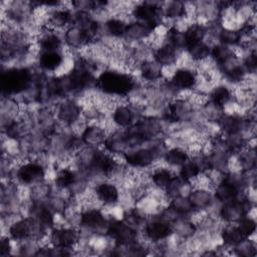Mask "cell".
Masks as SVG:
<instances>
[{
  "label": "cell",
  "instance_id": "23",
  "mask_svg": "<svg viewBox=\"0 0 257 257\" xmlns=\"http://www.w3.org/2000/svg\"><path fill=\"white\" fill-rule=\"evenodd\" d=\"M37 64L43 72H56L64 64L62 51H41L37 56Z\"/></svg>",
  "mask_w": 257,
  "mask_h": 257
},
{
  "label": "cell",
  "instance_id": "7",
  "mask_svg": "<svg viewBox=\"0 0 257 257\" xmlns=\"http://www.w3.org/2000/svg\"><path fill=\"white\" fill-rule=\"evenodd\" d=\"M45 168L41 163L26 161L17 167L15 177L20 185L32 187L45 180Z\"/></svg>",
  "mask_w": 257,
  "mask_h": 257
},
{
  "label": "cell",
  "instance_id": "31",
  "mask_svg": "<svg viewBox=\"0 0 257 257\" xmlns=\"http://www.w3.org/2000/svg\"><path fill=\"white\" fill-rule=\"evenodd\" d=\"M185 52L187 53V56L194 62V63H201L205 60H207L210 57L211 54V45L206 41L197 42L194 44L189 45Z\"/></svg>",
  "mask_w": 257,
  "mask_h": 257
},
{
  "label": "cell",
  "instance_id": "1",
  "mask_svg": "<svg viewBox=\"0 0 257 257\" xmlns=\"http://www.w3.org/2000/svg\"><path fill=\"white\" fill-rule=\"evenodd\" d=\"M95 87L106 96L120 98L136 90L137 80L128 72L107 68L96 76Z\"/></svg>",
  "mask_w": 257,
  "mask_h": 257
},
{
  "label": "cell",
  "instance_id": "28",
  "mask_svg": "<svg viewBox=\"0 0 257 257\" xmlns=\"http://www.w3.org/2000/svg\"><path fill=\"white\" fill-rule=\"evenodd\" d=\"M128 22L130 21L121 16H112L107 18L103 23L105 35L115 39H124Z\"/></svg>",
  "mask_w": 257,
  "mask_h": 257
},
{
  "label": "cell",
  "instance_id": "11",
  "mask_svg": "<svg viewBox=\"0 0 257 257\" xmlns=\"http://www.w3.org/2000/svg\"><path fill=\"white\" fill-rule=\"evenodd\" d=\"M143 233L145 239L151 242H162L167 240L173 235L172 224L162 218L158 217L148 218L143 226Z\"/></svg>",
  "mask_w": 257,
  "mask_h": 257
},
{
  "label": "cell",
  "instance_id": "16",
  "mask_svg": "<svg viewBox=\"0 0 257 257\" xmlns=\"http://www.w3.org/2000/svg\"><path fill=\"white\" fill-rule=\"evenodd\" d=\"M93 195L97 202L104 207H114L120 200V190L109 180L100 182L93 188Z\"/></svg>",
  "mask_w": 257,
  "mask_h": 257
},
{
  "label": "cell",
  "instance_id": "21",
  "mask_svg": "<svg viewBox=\"0 0 257 257\" xmlns=\"http://www.w3.org/2000/svg\"><path fill=\"white\" fill-rule=\"evenodd\" d=\"M63 37L56 30L42 27L37 39V46L41 51H62Z\"/></svg>",
  "mask_w": 257,
  "mask_h": 257
},
{
  "label": "cell",
  "instance_id": "3",
  "mask_svg": "<svg viewBox=\"0 0 257 257\" xmlns=\"http://www.w3.org/2000/svg\"><path fill=\"white\" fill-rule=\"evenodd\" d=\"M254 208V201L250 196L243 195L233 201L221 204L218 214L225 223L234 224L243 217L249 215Z\"/></svg>",
  "mask_w": 257,
  "mask_h": 257
},
{
  "label": "cell",
  "instance_id": "36",
  "mask_svg": "<svg viewBox=\"0 0 257 257\" xmlns=\"http://www.w3.org/2000/svg\"><path fill=\"white\" fill-rule=\"evenodd\" d=\"M238 228L239 232L243 238H251L255 235L256 232V221L254 217H251L250 214L240 219L238 222L234 223Z\"/></svg>",
  "mask_w": 257,
  "mask_h": 257
},
{
  "label": "cell",
  "instance_id": "26",
  "mask_svg": "<svg viewBox=\"0 0 257 257\" xmlns=\"http://www.w3.org/2000/svg\"><path fill=\"white\" fill-rule=\"evenodd\" d=\"M190 159V154L187 149L182 146H174L166 150L163 156V162L166 166L173 168H180Z\"/></svg>",
  "mask_w": 257,
  "mask_h": 257
},
{
  "label": "cell",
  "instance_id": "20",
  "mask_svg": "<svg viewBox=\"0 0 257 257\" xmlns=\"http://www.w3.org/2000/svg\"><path fill=\"white\" fill-rule=\"evenodd\" d=\"M156 29L157 28L152 25L137 20H132L128 22L124 39L137 44L143 43L152 37Z\"/></svg>",
  "mask_w": 257,
  "mask_h": 257
},
{
  "label": "cell",
  "instance_id": "17",
  "mask_svg": "<svg viewBox=\"0 0 257 257\" xmlns=\"http://www.w3.org/2000/svg\"><path fill=\"white\" fill-rule=\"evenodd\" d=\"M137 106L130 103H118L111 110V121L118 128H127L141 116L138 115Z\"/></svg>",
  "mask_w": 257,
  "mask_h": 257
},
{
  "label": "cell",
  "instance_id": "30",
  "mask_svg": "<svg viewBox=\"0 0 257 257\" xmlns=\"http://www.w3.org/2000/svg\"><path fill=\"white\" fill-rule=\"evenodd\" d=\"M236 162L238 163L239 170L245 173H251L256 167V152L255 148L249 144L239 151L236 155Z\"/></svg>",
  "mask_w": 257,
  "mask_h": 257
},
{
  "label": "cell",
  "instance_id": "10",
  "mask_svg": "<svg viewBox=\"0 0 257 257\" xmlns=\"http://www.w3.org/2000/svg\"><path fill=\"white\" fill-rule=\"evenodd\" d=\"M169 80L179 92L189 91L198 87L200 74L193 66L182 65L175 68Z\"/></svg>",
  "mask_w": 257,
  "mask_h": 257
},
{
  "label": "cell",
  "instance_id": "35",
  "mask_svg": "<svg viewBox=\"0 0 257 257\" xmlns=\"http://www.w3.org/2000/svg\"><path fill=\"white\" fill-rule=\"evenodd\" d=\"M168 205L180 216L190 217L195 212L187 195H180L169 200Z\"/></svg>",
  "mask_w": 257,
  "mask_h": 257
},
{
  "label": "cell",
  "instance_id": "6",
  "mask_svg": "<svg viewBox=\"0 0 257 257\" xmlns=\"http://www.w3.org/2000/svg\"><path fill=\"white\" fill-rule=\"evenodd\" d=\"M109 219L101 209L95 207H85L79 213L78 224L80 228L85 229L91 233H104L108 225Z\"/></svg>",
  "mask_w": 257,
  "mask_h": 257
},
{
  "label": "cell",
  "instance_id": "18",
  "mask_svg": "<svg viewBox=\"0 0 257 257\" xmlns=\"http://www.w3.org/2000/svg\"><path fill=\"white\" fill-rule=\"evenodd\" d=\"M187 196L195 212L207 211L216 203L213 191L209 188H191Z\"/></svg>",
  "mask_w": 257,
  "mask_h": 257
},
{
  "label": "cell",
  "instance_id": "33",
  "mask_svg": "<svg viewBox=\"0 0 257 257\" xmlns=\"http://www.w3.org/2000/svg\"><path fill=\"white\" fill-rule=\"evenodd\" d=\"M218 43L229 47H237L242 42V35L238 28H230L222 26L218 32Z\"/></svg>",
  "mask_w": 257,
  "mask_h": 257
},
{
  "label": "cell",
  "instance_id": "8",
  "mask_svg": "<svg viewBox=\"0 0 257 257\" xmlns=\"http://www.w3.org/2000/svg\"><path fill=\"white\" fill-rule=\"evenodd\" d=\"M162 3L158 2H139L133 6L132 15L134 20L149 24L158 28L162 25Z\"/></svg>",
  "mask_w": 257,
  "mask_h": 257
},
{
  "label": "cell",
  "instance_id": "27",
  "mask_svg": "<svg viewBox=\"0 0 257 257\" xmlns=\"http://www.w3.org/2000/svg\"><path fill=\"white\" fill-rule=\"evenodd\" d=\"M80 177V172L70 167H62L58 169L54 176V186L59 190L68 191Z\"/></svg>",
  "mask_w": 257,
  "mask_h": 257
},
{
  "label": "cell",
  "instance_id": "14",
  "mask_svg": "<svg viewBox=\"0 0 257 257\" xmlns=\"http://www.w3.org/2000/svg\"><path fill=\"white\" fill-rule=\"evenodd\" d=\"M108 134L100 122H90L84 125L79 137L84 147L98 149L104 146Z\"/></svg>",
  "mask_w": 257,
  "mask_h": 257
},
{
  "label": "cell",
  "instance_id": "12",
  "mask_svg": "<svg viewBox=\"0 0 257 257\" xmlns=\"http://www.w3.org/2000/svg\"><path fill=\"white\" fill-rule=\"evenodd\" d=\"M49 243L51 246L63 249V250H72L80 241L79 231L72 227H57L50 230L49 233Z\"/></svg>",
  "mask_w": 257,
  "mask_h": 257
},
{
  "label": "cell",
  "instance_id": "22",
  "mask_svg": "<svg viewBox=\"0 0 257 257\" xmlns=\"http://www.w3.org/2000/svg\"><path fill=\"white\" fill-rule=\"evenodd\" d=\"M207 96L210 103L223 110H225V107L228 104H231L233 102V98H235L233 88L224 83L213 85Z\"/></svg>",
  "mask_w": 257,
  "mask_h": 257
},
{
  "label": "cell",
  "instance_id": "19",
  "mask_svg": "<svg viewBox=\"0 0 257 257\" xmlns=\"http://www.w3.org/2000/svg\"><path fill=\"white\" fill-rule=\"evenodd\" d=\"M73 12L69 8H63L58 6L56 8L50 9L48 16L45 21V25L42 27H47L52 30H62L66 29L72 24Z\"/></svg>",
  "mask_w": 257,
  "mask_h": 257
},
{
  "label": "cell",
  "instance_id": "37",
  "mask_svg": "<svg viewBox=\"0 0 257 257\" xmlns=\"http://www.w3.org/2000/svg\"><path fill=\"white\" fill-rule=\"evenodd\" d=\"M230 249L234 250V254L239 256H245V257L255 256L257 253L255 241L251 240V238H245L241 240L238 244H236Z\"/></svg>",
  "mask_w": 257,
  "mask_h": 257
},
{
  "label": "cell",
  "instance_id": "38",
  "mask_svg": "<svg viewBox=\"0 0 257 257\" xmlns=\"http://www.w3.org/2000/svg\"><path fill=\"white\" fill-rule=\"evenodd\" d=\"M11 239L6 236L3 237L1 240V245H0V255L1 256H8L11 251H12V245H11Z\"/></svg>",
  "mask_w": 257,
  "mask_h": 257
},
{
  "label": "cell",
  "instance_id": "9",
  "mask_svg": "<svg viewBox=\"0 0 257 257\" xmlns=\"http://www.w3.org/2000/svg\"><path fill=\"white\" fill-rule=\"evenodd\" d=\"M53 112L58 123L73 126L82 117V105L73 98H65L56 104Z\"/></svg>",
  "mask_w": 257,
  "mask_h": 257
},
{
  "label": "cell",
  "instance_id": "24",
  "mask_svg": "<svg viewBox=\"0 0 257 257\" xmlns=\"http://www.w3.org/2000/svg\"><path fill=\"white\" fill-rule=\"evenodd\" d=\"M141 78L150 83L160 82L164 76V68L152 57L142 60L138 67Z\"/></svg>",
  "mask_w": 257,
  "mask_h": 257
},
{
  "label": "cell",
  "instance_id": "2",
  "mask_svg": "<svg viewBox=\"0 0 257 257\" xmlns=\"http://www.w3.org/2000/svg\"><path fill=\"white\" fill-rule=\"evenodd\" d=\"M33 82V73L26 66L7 67L2 71L1 88L2 94L7 97L17 95L30 90Z\"/></svg>",
  "mask_w": 257,
  "mask_h": 257
},
{
  "label": "cell",
  "instance_id": "32",
  "mask_svg": "<svg viewBox=\"0 0 257 257\" xmlns=\"http://www.w3.org/2000/svg\"><path fill=\"white\" fill-rule=\"evenodd\" d=\"M202 173H204V172H203L198 160L194 157H190V159L179 168L178 176L182 180L187 182L188 184H191Z\"/></svg>",
  "mask_w": 257,
  "mask_h": 257
},
{
  "label": "cell",
  "instance_id": "15",
  "mask_svg": "<svg viewBox=\"0 0 257 257\" xmlns=\"http://www.w3.org/2000/svg\"><path fill=\"white\" fill-rule=\"evenodd\" d=\"M182 51L167 43L164 39V42H162L153 49L152 58L164 69H168L173 68L177 65L182 57Z\"/></svg>",
  "mask_w": 257,
  "mask_h": 257
},
{
  "label": "cell",
  "instance_id": "13",
  "mask_svg": "<svg viewBox=\"0 0 257 257\" xmlns=\"http://www.w3.org/2000/svg\"><path fill=\"white\" fill-rule=\"evenodd\" d=\"M64 44L72 51H78L83 48H88L93 42L91 35L82 27L71 24L63 32Z\"/></svg>",
  "mask_w": 257,
  "mask_h": 257
},
{
  "label": "cell",
  "instance_id": "4",
  "mask_svg": "<svg viewBox=\"0 0 257 257\" xmlns=\"http://www.w3.org/2000/svg\"><path fill=\"white\" fill-rule=\"evenodd\" d=\"M197 104L191 97L177 96L167 105V117L171 122L183 123L193 119L196 114Z\"/></svg>",
  "mask_w": 257,
  "mask_h": 257
},
{
  "label": "cell",
  "instance_id": "25",
  "mask_svg": "<svg viewBox=\"0 0 257 257\" xmlns=\"http://www.w3.org/2000/svg\"><path fill=\"white\" fill-rule=\"evenodd\" d=\"M161 10L163 18L177 22L184 20L189 14L188 4L183 1L164 2L161 5Z\"/></svg>",
  "mask_w": 257,
  "mask_h": 257
},
{
  "label": "cell",
  "instance_id": "5",
  "mask_svg": "<svg viewBox=\"0 0 257 257\" xmlns=\"http://www.w3.org/2000/svg\"><path fill=\"white\" fill-rule=\"evenodd\" d=\"M105 234L115 246H127L138 240V229L131 226L123 219H109Z\"/></svg>",
  "mask_w": 257,
  "mask_h": 257
},
{
  "label": "cell",
  "instance_id": "29",
  "mask_svg": "<svg viewBox=\"0 0 257 257\" xmlns=\"http://www.w3.org/2000/svg\"><path fill=\"white\" fill-rule=\"evenodd\" d=\"M176 174L168 166H160L150 171L152 185L161 191H165Z\"/></svg>",
  "mask_w": 257,
  "mask_h": 257
},
{
  "label": "cell",
  "instance_id": "34",
  "mask_svg": "<svg viewBox=\"0 0 257 257\" xmlns=\"http://www.w3.org/2000/svg\"><path fill=\"white\" fill-rule=\"evenodd\" d=\"M220 238L223 242V245L229 249L238 244L241 240L245 239L239 232L236 225L230 223H226V225L221 228Z\"/></svg>",
  "mask_w": 257,
  "mask_h": 257
}]
</instances>
